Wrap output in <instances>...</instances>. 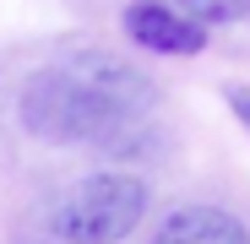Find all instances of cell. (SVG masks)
<instances>
[{
	"mask_svg": "<svg viewBox=\"0 0 250 244\" xmlns=\"http://www.w3.org/2000/svg\"><path fill=\"white\" fill-rule=\"evenodd\" d=\"M152 109V87L114 65L109 55L104 60H71V65H55V71H38L22 98H17V114L33 136L44 141H65V147H93V152H131L125 141L136 136L142 114Z\"/></svg>",
	"mask_w": 250,
	"mask_h": 244,
	"instance_id": "obj_1",
	"label": "cell"
},
{
	"mask_svg": "<svg viewBox=\"0 0 250 244\" xmlns=\"http://www.w3.org/2000/svg\"><path fill=\"white\" fill-rule=\"evenodd\" d=\"M147 217V185L131 174H87L55 201V233L65 244H120Z\"/></svg>",
	"mask_w": 250,
	"mask_h": 244,
	"instance_id": "obj_2",
	"label": "cell"
},
{
	"mask_svg": "<svg viewBox=\"0 0 250 244\" xmlns=\"http://www.w3.org/2000/svg\"><path fill=\"white\" fill-rule=\"evenodd\" d=\"M125 38L142 44V49H152V55H196L207 44V27H196L174 6L136 0V6H125Z\"/></svg>",
	"mask_w": 250,
	"mask_h": 244,
	"instance_id": "obj_3",
	"label": "cell"
},
{
	"mask_svg": "<svg viewBox=\"0 0 250 244\" xmlns=\"http://www.w3.org/2000/svg\"><path fill=\"white\" fill-rule=\"evenodd\" d=\"M152 244H250V228L234 212H218V206H180V212L163 217Z\"/></svg>",
	"mask_w": 250,
	"mask_h": 244,
	"instance_id": "obj_4",
	"label": "cell"
},
{
	"mask_svg": "<svg viewBox=\"0 0 250 244\" xmlns=\"http://www.w3.org/2000/svg\"><path fill=\"white\" fill-rule=\"evenodd\" d=\"M180 6V17H190L196 27H207V22H239V17H250V0H174Z\"/></svg>",
	"mask_w": 250,
	"mask_h": 244,
	"instance_id": "obj_5",
	"label": "cell"
},
{
	"mask_svg": "<svg viewBox=\"0 0 250 244\" xmlns=\"http://www.w3.org/2000/svg\"><path fill=\"white\" fill-rule=\"evenodd\" d=\"M223 98H229V109H234V119L250 131V81H229L223 87Z\"/></svg>",
	"mask_w": 250,
	"mask_h": 244,
	"instance_id": "obj_6",
	"label": "cell"
}]
</instances>
